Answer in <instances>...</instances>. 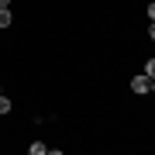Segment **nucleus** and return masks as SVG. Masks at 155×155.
Segmentation results:
<instances>
[{
    "mask_svg": "<svg viewBox=\"0 0 155 155\" xmlns=\"http://www.w3.org/2000/svg\"><path fill=\"white\" fill-rule=\"evenodd\" d=\"M131 90H134V93H152V76H145V72H138V76H134L131 79Z\"/></svg>",
    "mask_w": 155,
    "mask_h": 155,
    "instance_id": "1",
    "label": "nucleus"
},
{
    "mask_svg": "<svg viewBox=\"0 0 155 155\" xmlns=\"http://www.w3.org/2000/svg\"><path fill=\"white\" fill-rule=\"evenodd\" d=\"M28 152H31V155H48L52 148H48L45 141H31V145H28Z\"/></svg>",
    "mask_w": 155,
    "mask_h": 155,
    "instance_id": "2",
    "label": "nucleus"
},
{
    "mask_svg": "<svg viewBox=\"0 0 155 155\" xmlns=\"http://www.w3.org/2000/svg\"><path fill=\"white\" fill-rule=\"evenodd\" d=\"M14 24V14H11V7H0V28H11Z\"/></svg>",
    "mask_w": 155,
    "mask_h": 155,
    "instance_id": "3",
    "label": "nucleus"
},
{
    "mask_svg": "<svg viewBox=\"0 0 155 155\" xmlns=\"http://www.w3.org/2000/svg\"><path fill=\"white\" fill-rule=\"evenodd\" d=\"M11 107H14L11 97H4V90H0V114H11Z\"/></svg>",
    "mask_w": 155,
    "mask_h": 155,
    "instance_id": "4",
    "label": "nucleus"
},
{
    "mask_svg": "<svg viewBox=\"0 0 155 155\" xmlns=\"http://www.w3.org/2000/svg\"><path fill=\"white\" fill-rule=\"evenodd\" d=\"M141 72H145V76H152V79H155V59H148V62H145V69H141Z\"/></svg>",
    "mask_w": 155,
    "mask_h": 155,
    "instance_id": "5",
    "label": "nucleus"
},
{
    "mask_svg": "<svg viewBox=\"0 0 155 155\" xmlns=\"http://www.w3.org/2000/svg\"><path fill=\"white\" fill-rule=\"evenodd\" d=\"M148 17H152V21H155V0H152V4H148Z\"/></svg>",
    "mask_w": 155,
    "mask_h": 155,
    "instance_id": "6",
    "label": "nucleus"
},
{
    "mask_svg": "<svg viewBox=\"0 0 155 155\" xmlns=\"http://www.w3.org/2000/svg\"><path fill=\"white\" fill-rule=\"evenodd\" d=\"M148 35H152V41H155V21H152V28H148Z\"/></svg>",
    "mask_w": 155,
    "mask_h": 155,
    "instance_id": "7",
    "label": "nucleus"
},
{
    "mask_svg": "<svg viewBox=\"0 0 155 155\" xmlns=\"http://www.w3.org/2000/svg\"><path fill=\"white\" fill-rule=\"evenodd\" d=\"M0 7H11V0H0Z\"/></svg>",
    "mask_w": 155,
    "mask_h": 155,
    "instance_id": "8",
    "label": "nucleus"
},
{
    "mask_svg": "<svg viewBox=\"0 0 155 155\" xmlns=\"http://www.w3.org/2000/svg\"><path fill=\"white\" fill-rule=\"evenodd\" d=\"M152 93H155V79H152Z\"/></svg>",
    "mask_w": 155,
    "mask_h": 155,
    "instance_id": "9",
    "label": "nucleus"
}]
</instances>
